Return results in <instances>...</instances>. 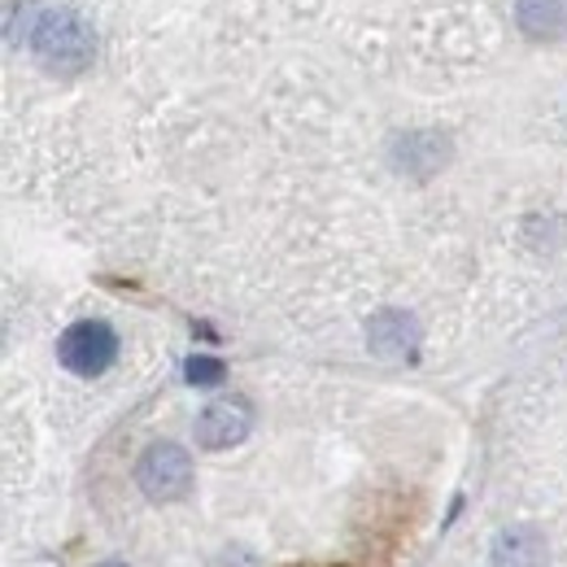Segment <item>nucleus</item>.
Masks as SVG:
<instances>
[{"label":"nucleus","instance_id":"423d86ee","mask_svg":"<svg viewBox=\"0 0 567 567\" xmlns=\"http://www.w3.org/2000/svg\"><path fill=\"white\" fill-rule=\"evenodd\" d=\"M497 567H546V542L537 528H506L494 542Z\"/></svg>","mask_w":567,"mask_h":567},{"label":"nucleus","instance_id":"0eeeda50","mask_svg":"<svg viewBox=\"0 0 567 567\" xmlns=\"http://www.w3.org/2000/svg\"><path fill=\"white\" fill-rule=\"evenodd\" d=\"M515 18H519V31L528 40H559L567 27L564 0H519Z\"/></svg>","mask_w":567,"mask_h":567},{"label":"nucleus","instance_id":"f03ea898","mask_svg":"<svg viewBox=\"0 0 567 567\" xmlns=\"http://www.w3.org/2000/svg\"><path fill=\"white\" fill-rule=\"evenodd\" d=\"M136 485L153 502H179L193 489V458H188V450H179L171 441L148 445L141 454V463H136Z\"/></svg>","mask_w":567,"mask_h":567},{"label":"nucleus","instance_id":"7ed1b4c3","mask_svg":"<svg viewBox=\"0 0 567 567\" xmlns=\"http://www.w3.org/2000/svg\"><path fill=\"white\" fill-rule=\"evenodd\" d=\"M58 358H62V367L74 371V375H101V371H110L114 358H118V337H114L110 323L83 319V323H71V328L62 332Z\"/></svg>","mask_w":567,"mask_h":567},{"label":"nucleus","instance_id":"6e6552de","mask_svg":"<svg viewBox=\"0 0 567 567\" xmlns=\"http://www.w3.org/2000/svg\"><path fill=\"white\" fill-rule=\"evenodd\" d=\"M184 375H188V384H197V389H214V384H223V362L197 354L184 362Z\"/></svg>","mask_w":567,"mask_h":567},{"label":"nucleus","instance_id":"20e7f679","mask_svg":"<svg viewBox=\"0 0 567 567\" xmlns=\"http://www.w3.org/2000/svg\"><path fill=\"white\" fill-rule=\"evenodd\" d=\"M249 424H254V415H249V406H245L240 398L210 402V406L202 411V420H197V445H206V450L240 445V441L249 436Z\"/></svg>","mask_w":567,"mask_h":567},{"label":"nucleus","instance_id":"f257e3e1","mask_svg":"<svg viewBox=\"0 0 567 567\" xmlns=\"http://www.w3.org/2000/svg\"><path fill=\"white\" fill-rule=\"evenodd\" d=\"M31 49H35L44 71L79 74L92 66L96 35H92V27L74 9H49V13H40V22L31 31Z\"/></svg>","mask_w":567,"mask_h":567},{"label":"nucleus","instance_id":"39448f33","mask_svg":"<svg viewBox=\"0 0 567 567\" xmlns=\"http://www.w3.org/2000/svg\"><path fill=\"white\" fill-rule=\"evenodd\" d=\"M367 341L380 358H415L420 350V323L406 310H380L367 323Z\"/></svg>","mask_w":567,"mask_h":567}]
</instances>
